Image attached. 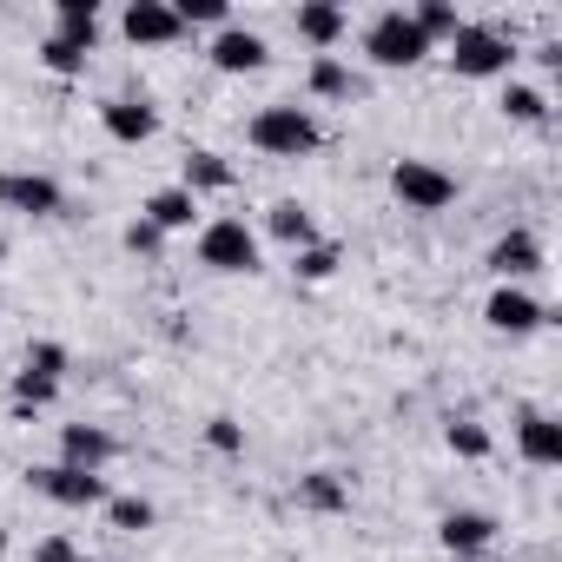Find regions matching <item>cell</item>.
I'll list each match as a JSON object with an SVG mask.
<instances>
[{"label":"cell","mask_w":562,"mask_h":562,"mask_svg":"<svg viewBox=\"0 0 562 562\" xmlns=\"http://www.w3.org/2000/svg\"><path fill=\"white\" fill-rule=\"evenodd\" d=\"M245 146L265 159H312L325 146V120L299 100H278V106H258L245 120Z\"/></svg>","instance_id":"cell-1"},{"label":"cell","mask_w":562,"mask_h":562,"mask_svg":"<svg viewBox=\"0 0 562 562\" xmlns=\"http://www.w3.org/2000/svg\"><path fill=\"white\" fill-rule=\"evenodd\" d=\"M192 258L218 278H251V271H265V238L245 218H205L192 232Z\"/></svg>","instance_id":"cell-2"},{"label":"cell","mask_w":562,"mask_h":562,"mask_svg":"<svg viewBox=\"0 0 562 562\" xmlns=\"http://www.w3.org/2000/svg\"><path fill=\"white\" fill-rule=\"evenodd\" d=\"M443 60H450L457 80H509L516 41H509V27H496V21H463Z\"/></svg>","instance_id":"cell-3"},{"label":"cell","mask_w":562,"mask_h":562,"mask_svg":"<svg viewBox=\"0 0 562 562\" xmlns=\"http://www.w3.org/2000/svg\"><path fill=\"white\" fill-rule=\"evenodd\" d=\"M437 47L417 34V21L404 14V8H384L371 27H364V60L371 67H384V74H404V67H424Z\"/></svg>","instance_id":"cell-4"},{"label":"cell","mask_w":562,"mask_h":562,"mask_svg":"<svg viewBox=\"0 0 562 562\" xmlns=\"http://www.w3.org/2000/svg\"><path fill=\"white\" fill-rule=\"evenodd\" d=\"M391 192H397V205L404 212H443V205H457V172L450 166H437V159H397L391 166Z\"/></svg>","instance_id":"cell-5"},{"label":"cell","mask_w":562,"mask_h":562,"mask_svg":"<svg viewBox=\"0 0 562 562\" xmlns=\"http://www.w3.org/2000/svg\"><path fill=\"white\" fill-rule=\"evenodd\" d=\"M0 212H21V218H67V186H60L54 172L0 166Z\"/></svg>","instance_id":"cell-6"},{"label":"cell","mask_w":562,"mask_h":562,"mask_svg":"<svg viewBox=\"0 0 562 562\" xmlns=\"http://www.w3.org/2000/svg\"><path fill=\"white\" fill-rule=\"evenodd\" d=\"M27 490L34 496H47V503H60V509H106V476H93V470H74V463H34L27 470Z\"/></svg>","instance_id":"cell-7"},{"label":"cell","mask_w":562,"mask_h":562,"mask_svg":"<svg viewBox=\"0 0 562 562\" xmlns=\"http://www.w3.org/2000/svg\"><path fill=\"white\" fill-rule=\"evenodd\" d=\"M483 325H490L496 338H536V331L549 325V305H542L529 285H496V292L483 299Z\"/></svg>","instance_id":"cell-8"},{"label":"cell","mask_w":562,"mask_h":562,"mask_svg":"<svg viewBox=\"0 0 562 562\" xmlns=\"http://www.w3.org/2000/svg\"><path fill=\"white\" fill-rule=\"evenodd\" d=\"M120 34H126L133 47H179V41H186L172 0H126V8H120Z\"/></svg>","instance_id":"cell-9"},{"label":"cell","mask_w":562,"mask_h":562,"mask_svg":"<svg viewBox=\"0 0 562 562\" xmlns=\"http://www.w3.org/2000/svg\"><path fill=\"white\" fill-rule=\"evenodd\" d=\"M205 60H212L218 74H265L271 47H265V34H251V27L225 21V27H218V34L205 41Z\"/></svg>","instance_id":"cell-10"},{"label":"cell","mask_w":562,"mask_h":562,"mask_svg":"<svg viewBox=\"0 0 562 562\" xmlns=\"http://www.w3.org/2000/svg\"><path fill=\"white\" fill-rule=\"evenodd\" d=\"M305 93H312L318 106H351V100H364V74H358L345 54H312Z\"/></svg>","instance_id":"cell-11"},{"label":"cell","mask_w":562,"mask_h":562,"mask_svg":"<svg viewBox=\"0 0 562 562\" xmlns=\"http://www.w3.org/2000/svg\"><path fill=\"white\" fill-rule=\"evenodd\" d=\"M100 126H106L113 146H146V139L159 133V106H153L146 93H113V100L100 106Z\"/></svg>","instance_id":"cell-12"},{"label":"cell","mask_w":562,"mask_h":562,"mask_svg":"<svg viewBox=\"0 0 562 562\" xmlns=\"http://www.w3.org/2000/svg\"><path fill=\"white\" fill-rule=\"evenodd\" d=\"M496 516L490 509H443L437 516V542H443V555H457V562H470V555H483L490 542H496Z\"/></svg>","instance_id":"cell-13"},{"label":"cell","mask_w":562,"mask_h":562,"mask_svg":"<svg viewBox=\"0 0 562 562\" xmlns=\"http://www.w3.org/2000/svg\"><path fill=\"white\" fill-rule=\"evenodd\" d=\"M483 265L496 271V285H522V278H536V271H542V238L516 225V232H503V238L483 251Z\"/></svg>","instance_id":"cell-14"},{"label":"cell","mask_w":562,"mask_h":562,"mask_svg":"<svg viewBox=\"0 0 562 562\" xmlns=\"http://www.w3.org/2000/svg\"><path fill=\"white\" fill-rule=\"evenodd\" d=\"M113 457H120V437H113L106 424H60V463L106 476V463H113Z\"/></svg>","instance_id":"cell-15"},{"label":"cell","mask_w":562,"mask_h":562,"mask_svg":"<svg viewBox=\"0 0 562 562\" xmlns=\"http://www.w3.org/2000/svg\"><path fill=\"white\" fill-rule=\"evenodd\" d=\"M516 457L529 463V470H555L562 463V424L549 417V411H516Z\"/></svg>","instance_id":"cell-16"},{"label":"cell","mask_w":562,"mask_h":562,"mask_svg":"<svg viewBox=\"0 0 562 562\" xmlns=\"http://www.w3.org/2000/svg\"><path fill=\"white\" fill-rule=\"evenodd\" d=\"M292 27H299V41H305L312 54H338V41L351 34V14L338 8V0H299Z\"/></svg>","instance_id":"cell-17"},{"label":"cell","mask_w":562,"mask_h":562,"mask_svg":"<svg viewBox=\"0 0 562 562\" xmlns=\"http://www.w3.org/2000/svg\"><path fill=\"white\" fill-rule=\"evenodd\" d=\"M139 218H146V225H159L166 238H172V232H199V225H205V218H199V199H192L186 186H159V192H146Z\"/></svg>","instance_id":"cell-18"},{"label":"cell","mask_w":562,"mask_h":562,"mask_svg":"<svg viewBox=\"0 0 562 562\" xmlns=\"http://www.w3.org/2000/svg\"><path fill=\"white\" fill-rule=\"evenodd\" d=\"M179 186H186L192 199H205V192H232V186H238V166H232L225 153H212V146H192L186 166H179Z\"/></svg>","instance_id":"cell-19"},{"label":"cell","mask_w":562,"mask_h":562,"mask_svg":"<svg viewBox=\"0 0 562 562\" xmlns=\"http://www.w3.org/2000/svg\"><path fill=\"white\" fill-rule=\"evenodd\" d=\"M299 509H312V516H345V509H351V476H338V470H305V476H299Z\"/></svg>","instance_id":"cell-20"},{"label":"cell","mask_w":562,"mask_h":562,"mask_svg":"<svg viewBox=\"0 0 562 562\" xmlns=\"http://www.w3.org/2000/svg\"><path fill=\"white\" fill-rule=\"evenodd\" d=\"M100 34H106V21H100V8H93V0H60V14H54V41L80 47V54L93 60Z\"/></svg>","instance_id":"cell-21"},{"label":"cell","mask_w":562,"mask_h":562,"mask_svg":"<svg viewBox=\"0 0 562 562\" xmlns=\"http://www.w3.org/2000/svg\"><path fill=\"white\" fill-rule=\"evenodd\" d=\"M265 232L285 245V251H305V245H318V218H312V205H299V199H278L271 212H265Z\"/></svg>","instance_id":"cell-22"},{"label":"cell","mask_w":562,"mask_h":562,"mask_svg":"<svg viewBox=\"0 0 562 562\" xmlns=\"http://www.w3.org/2000/svg\"><path fill=\"white\" fill-rule=\"evenodd\" d=\"M404 14L417 21V34H424L430 47H450V41H457V27H463L457 0H417V8H404Z\"/></svg>","instance_id":"cell-23"},{"label":"cell","mask_w":562,"mask_h":562,"mask_svg":"<svg viewBox=\"0 0 562 562\" xmlns=\"http://www.w3.org/2000/svg\"><path fill=\"white\" fill-rule=\"evenodd\" d=\"M503 120H516V126H542L549 120V93L542 87H529V80H503Z\"/></svg>","instance_id":"cell-24"},{"label":"cell","mask_w":562,"mask_h":562,"mask_svg":"<svg viewBox=\"0 0 562 562\" xmlns=\"http://www.w3.org/2000/svg\"><path fill=\"white\" fill-rule=\"evenodd\" d=\"M443 443H450V457H463V463H483V457L496 450L490 424H476V417H450V424H443Z\"/></svg>","instance_id":"cell-25"},{"label":"cell","mask_w":562,"mask_h":562,"mask_svg":"<svg viewBox=\"0 0 562 562\" xmlns=\"http://www.w3.org/2000/svg\"><path fill=\"white\" fill-rule=\"evenodd\" d=\"M338 265H345V245H331V238H318V245L292 251V271L305 278V285H325V278H338Z\"/></svg>","instance_id":"cell-26"},{"label":"cell","mask_w":562,"mask_h":562,"mask_svg":"<svg viewBox=\"0 0 562 562\" xmlns=\"http://www.w3.org/2000/svg\"><path fill=\"white\" fill-rule=\"evenodd\" d=\"M21 371H34V378H54V384H67V371H74V351H67L60 338H34V345H27V358H21Z\"/></svg>","instance_id":"cell-27"},{"label":"cell","mask_w":562,"mask_h":562,"mask_svg":"<svg viewBox=\"0 0 562 562\" xmlns=\"http://www.w3.org/2000/svg\"><path fill=\"white\" fill-rule=\"evenodd\" d=\"M106 522H113L120 536H146V529L159 522V509H153L146 496H106Z\"/></svg>","instance_id":"cell-28"},{"label":"cell","mask_w":562,"mask_h":562,"mask_svg":"<svg viewBox=\"0 0 562 562\" xmlns=\"http://www.w3.org/2000/svg\"><path fill=\"white\" fill-rule=\"evenodd\" d=\"M14 411H47V404H60V384L54 378H34V371H14Z\"/></svg>","instance_id":"cell-29"},{"label":"cell","mask_w":562,"mask_h":562,"mask_svg":"<svg viewBox=\"0 0 562 562\" xmlns=\"http://www.w3.org/2000/svg\"><path fill=\"white\" fill-rule=\"evenodd\" d=\"M172 14H179V27H186V34H192V27H212V34H218V27L232 21L225 0H172Z\"/></svg>","instance_id":"cell-30"},{"label":"cell","mask_w":562,"mask_h":562,"mask_svg":"<svg viewBox=\"0 0 562 562\" xmlns=\"http://www.w3.org/2000/svg\"><path fill=\"white\" fill-rule=\"evenodd\" d=\"M41 67H47V74H54V80H74V74H87V54H80V47H67V41H54V34H47V41H41Z\"/></svg>","instance_id":"cell-31"},{"label":"cell","mask_w":562,"mask_h":562,"mask_svg":"<svg viewBox=\"0 0 562 562\" xmlns=\"http://www.w3.org/2000/svg\"><path fill=\"white\" fill-rule=\"evenodd\" d=\"M205 443L218 457H245V424L238 417H205Z\"/></svg>","instance_id":"cell-32"},{"label":"cell","mask_w":562,"mask_h":562,"mask_svg":"<svg viewBox=\"0 0 562 562\" xmlns=\"http://www.w3.org/2000/svg\"><path fill=\"white\" fill-rule=\"evenodd\" d=\"M120 245H126L133 258H159V251H166V232H159V225H146V218H133V225L120 232Z\"/></svg>","instance_id":"cell-33"},{"label":"cell","mask_w":562,"mask_h":562,"mask_svg":"<svg viewBox=\"0 0 562 562\" xmlns=\"http://www.w3.org/2000/svg\"><path fill=\"white\" fill-rule=\"evenodd\" d=\"M34 562H87V555H80L74 536H41V542H34Z\"/></svg>","instance_id":"cell-34"},{"label":"cell","mask_w":562,"mask_h":562,"mask_svg":"<svg viewBox=\"0 0 562 562\" xmlns=\"http://www.w3.org/2000/svg\"><path fill=\"white\" fill-rule=\"evenodd\" d=\"M0 258H8V232H0Z\"/></svg>","instance_id":"cell-35"},{"label":"cell","mask_w":562,"mask_h":562,"mask_svg":"<svg viewBox=\"0 0 562 562\" xmlns=\"http://www.w3.org/2000/svg\"><path fill=\"white\" fill-rule=\"evenodd\" d=\"M470 562H483V555H470Z\"/></svg>","instance_id":"cell-36"}]
</instances>
